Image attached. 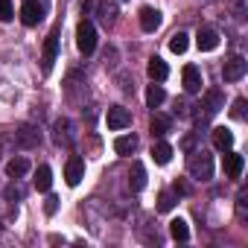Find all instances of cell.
Returning <instances> with one entry per match:
<instances>
[{
  "mask_svg": "<svg viewBox=\"0 0 248 248\" xmlns=\"http://www.w3.org/2000/svg\"><path fill=\"white\" fill-rule=\"evenodd\" d=\"M187 172L196 181H210V175H213V158L204 149H190V155H187Z\"/></svg>",
  "mask_w": 248,
  "mask_h": 248,
  "instance_id": "1",
  "label": "cell"
},
{
  "mask_svg": "<svg viewBox=\"0 0 248 248\" xmlns=\"http://www.w3.org/2000/svg\"><path fill=\"white\" fill-rule=\"evenodd\" d=\"M73 140H76L73 123H70L67 117H59V120L53 123V143H56V146H62V149H70V146H73Z\"/></svg>",
  "mask_w": 248,
  "mask_h": 248,
  "instance_id": "2",
  "label": "cell"
},
{
  "mask_svg": "<svg viewBox=\"0 0 248 248\" xmlns=\"http://www.w3.org/2000/svg\"><path fill=\"white\" fill-rule=\"evenodd\" d=\"M76 47H79L82 56H91V53L96 50V30H93L91 21H82V24L76 27Z\"/></svg>",
  "mask_w": 248,
  "mask_h": 248,
  "instance_id": "3",
  "label": "cell"
},
{
  "mask_svg": "<svg viewBox=\"0 0 248 248\" xmlns=\"http://www.w3.org/2000/svg\"><path fill=\"white\" fill-rule=\"evenodd\" d=\"M105 123H108V129H111V132H120V129L132 126V111H129V108H123V105H111L108 114H105Z\"/></svg>",
  "mask_w": 248,
  "mask_h": 248,
  "instance_id": "4",
  "label": "cell"
},
{
  "mask_svg": "<svg viewBox=\"0 0 248 248\" xmlns=\"http://www.w3.org/2000/svg\"><path fill=\"white\" fill-rule=\"evenodd\" d=\"M12 138H15V146L18 149H35L41 143V132L35 126H18Z\"/></svg>",
  "mask_w": 248,
  "mask_h": 248,
  "instance_id": "5",
  "label": "cell"
},
{
  "mask_svg": "<svg viewBox=\"0 0 248 248\" xmlns=\"http://www.w3.org/2000/svg\"><path fill=\"white\" fill-rule=\"evenodd\" d=\"M56 56H59V27H56V30L47 35V41H44V56H41V70H44V73L53 70Z\"/></svg>",
  "mask_w": 248,
  "mask_h": 248,
  "instance_id": "6",
  "label": "cell"
},
{
  "mask_svg": "<svg viewBox=\"0 0 248 248\" xmlns=\"http://www.w3.org/2000/svg\"><path fill=\"white\" fill-rule=\"evenodd\" d=\"M245 70H248V62H245L242 56H233V59L225 62V67H222V79H225V82H239V79L245 76Z\"/></svg>",
  "mask_w": 248,
  "mask_h": 248,
  "instance_id": "7",
  "label": "cell"
},
{
  "mask_svg": "<svg viewBox=\"0 0 248 248\" xmlns=\"http://www.w3.org/2000/svg\"><path fill=\"white\" fill-rule=\"evenodd\" d=\"M64 178H67V184H70V187H76V184L85 178V161H82L79 155H70V158H67V167H64Z\"/></svg>",
  "mask_w": 248,
  "mask_h": 248,
  "instance_id": "8",
  "label": "cell"
},
{
  "mask_svg": "<svg viewBox=\"0 0 248 248\" xmlns=\"http://www.w3.org/2000/svg\"><path fill=\"white\" fill-rule=\"evenodd\" d=\"M181 79H184V91H187V93H199L202 85H204V82H202V70H199L196 64H187L184 73H181Z\"/></svg>",
  "mask_w": 248,
  "mask_h": 248,
  "instance_id": "9",
  "label": "cell"
},
{
  "mask_svg": "<svg viewBox=\"0 0 248 248\" xmlns=\"http://www.w3.org/2000/svg\"><path fill=\"white\" fill-rule=\"evenodd\" d=\"M41 18H44L41 3H38V0H27L24 9H21V21H24L27 27H35V24H41Z\"/></svg>",
  "mask_w": 248,
  "mask_h": 248,
  "instance_id": "10",
  "label": "cell"
},
{
  "mask_svg": "<svg viewBox=\"0 0 248 248\" xmlns=\"http://www.w3.org/2000/svg\"><path fill=\"white\" fill-rule=\"evenodd\" d=\"M196 44H199V50H202V53H210V50H216V47H219V32H216V30H210V27H204V30H199Z\"/></svg>",
  "mask_w": 248,
  "mask_h": 248,
  "instance_id": "11",
  "label": "cell"
},
{
  "mask_svg": "<svg viewBox=\"0 0 248 248\" xmlns=\"http://www.w3.org/2000/svg\"><path fill=\"white\" fill-rule=\"evenodd\" d=\"M93 9H96V18H99V24H102L105 30L117 24V15H120V12H117V3H96Z\"/></svg>",
  "mask_w": 248,
  "mask_h": 248,
  "instance_id": "12",
  "label": "cell"
},
{
  "mask_svg": "<svg viewBox=\"0 0 248 248\" xmlns=\"http://www.w3.org/2000/svg\"><path fill=\"white\" fill-rule=\"evenodd\" d=\"M161 21H164V18H161L158 9H152V6H143V9H140V27H143L146 32H155V30L161 27Z\"/></svg>",
  "mask_w": 248,
  "mask_h": 248,
  "instance_id": "13",
  "label": "cell"
},
{
  "mask_svg": "<svg viewBox=\"0 0 248 248\" xmlns=\"http://www.w3.org/2000/svg\"><path fill=\"white\" fill-rule=\"evenodd\" d=\"M143 187H146V170H143L140 161H135L132 164V172H129V190L132 193H140Z\"/></svg>",
  "mask_w": 248,
  "mask_h": 248,
  "instance_id": "14",
  "label": "cell"
},
{
  "mask_svg": "<svg viewBox=\"0 0 248 248\" xmlns=\"http://www.w3.org/2000/svg\"><path fill=\"white\" fill-rule=\"evenodd\" d=\"M170 129H172V120L167 114H152V123H149L152 138H164V135H170Z\"/></svg>",
  "mask_w": 248,
  "mask_h": 248,
  "instance_id": "15",
  "label": "cell"
},
{
  "mask_svg": "<svg viewBox=\"0 0 248 248\" xmlns=\"http://www.w3.org/2000/svg\"><path fill=\"white\" fill-rule=\"evenodd\" d=\"M114 152L123 155V158L135 155V152H138V138H135V135H123V138H117V140H114Z\"/></svg>",
  "mask_w": 248,
  "mask_h": 248,
  "instance_id": "16",
  "label": "cell"
},
{
  "mask_svg": "<svg viewBox=\"0 0 248 248\" xmlns=\"http://www.w3.org/2000/svg\"><path fill=\"white\" fill-rule=\"evenodd\" d=\"M242 167H245V161H242V155H236V152H225V172H228V178H239L242 175Z\"/></svg>",
  "mask_w": 248,
  "mask_h": 248,
  "instance_id": "17",
  "label": "cell"
},
{
  "mask_svg": "<svg viewBox=\"0 0 248 248\" xmlns=\"http://www.w3.org/2000/svg\"><path fill=\"white\" fill-rule=\"evenodd\" d=\"M146 70H149V79H152V82H164V79L170 76L167 62H164V59H158V56H155V59H149V67H146Z\"/></svg>",
  "mask_w": 248,
  "mask_h": 248,
  "instance_id": "18",
  "label": "cell"
},
{
  "mask_svg": "<svg viewBox=\"0 0 248 248\" xmlns=\"http://www.w3.org/2000/svg\"><path fill=\"white\" fill-rule=\"evenodd\" d=\"M213 146L219 149V152H228L231 146H233V135L225 129V126H219V129H213Z\"/></svg>",
  "mask_w": 248,
  "mask_h": 248,
  "instance_id": "19",
  "label": "cell"
},
{
  "mask_svg": "<svg viewBox=\"0 0 248 248\" xmlns=\"http://www.w3.org/2000/svg\"><path fill=\"white\" fill-rule=\"evenodd\" d=\"M50 184H53V170H50L47 164H41V167L35 170V190H38V193H47Z\"/></svg>",
  "mask_w": 248,
  "mask_h": 248,
  "instance_id": "20",
  "label": "cell"
},
{
  "mask_svg": "<svg viewBox=\"0 0 248 248\" xmlns=\"http://www.w3.org/2000/svg\"><path fill=\"white\" fill-rule=\"evenodd\" d=\"M30 172V161L27 158H12L9 164H6V175L9 178H24Z\"/></svg>",
  "mask_w": 248,
  "mask_h": 248,
  "instance_id": "21",
  "label": "cell"
},
{
  "mask_svg": "<svg viewBox=\"0 0 248 248\" xmlns=\"http://www.w3.org/2000/svg\"><path fill=\"white\" fill-rule=\"evenodd\" d=\"M27 199V184L21 181V178H12V184L6 187V202H24Z\"/></svg>",
  "mask_w": 248,
  "mask_h": 248,
  "instance_id": "22",
  "label": "cell"
},
{
  "mask_svg": "<svg viewBox=\"0 0 248 248\" xmlns=\"http://www.w3.org/2000/svg\"><path fill=\"white\" fill-rule=\"evenodd\" d=\"M152 158H155V164H170V158H172V146H170L167 140L158 138V143L152 146Z\"/></svg>",
  "mask_w": 248,
  "mask_h": 248,
  "instance_id": "23",
  "label": "cell"
},
{
  "mask_svg": "<svg viewBox=\"0 0 248 248\" xmlns=\"http://www.w3.org/2000/svg\"><path fill=\"white\" fill-rule=\"evenodd\" d=\"M170 233H172V239H178V242L190 239V228H187L184 219H172V222H170Z\"/></svg>",
  "mask_w": 248,
  "mask_h": 248,
  "instance_id": "24",
  "label": "cell"
},
{
  "mask_svg": "<svg viewBox=\"0 0 248 248\" xmlns=\"http://www.w3.org/2000/svg\"><path fill=\"white\" fill-rule=\"evenodd\" d=\"M187 47H190V35H187V32H175V35L170 38V50H172V53L181 56V53H187Z\"/></svg>",
  "mask_w": 248,
  "mask_h": 248,
  "instance_id": "25",
  "label": "cell"
},
{
  "mask_svg": "<svg viewBox=\"0 0 248 248\" xmlns=\"http://www.w3.org/2000/svg\"><path fill=\"white\" fill-rule=\"evenodd\" d=\"M164 99H167L164 88H161V85H149V91H146V105H149V108H158Z\"/></svg>",
  "mask_w": 248,
  "mask_h": 248,
  "instance_id": "26",
  "label": "cell"
},
{
  "mask_svg": "<svg viewBox=\"0 0 248 248\" xmlns=\"http://www.w3.org/2000/svg\"><path fill=\"white\" fill-rule=\"evenodd\" d=\"M175 207V193H170V190H164L161 196H158V210H164V213H170Z\"/></svg>",
  "mask_w": 248,
  "mask_h": 248,
  "instance_id": "27",
  "label": "cell"
},
{
  "mask_svg": "<svg viewBox=\"0 0 248 248\" xmlns=\"http://www.w3.org/2000/svg\"><path fill=\"white\" fill-rule=\"evenodd\" d=\"M245 202H248V196H245V193H239V196H236V216H239L242 222L248 219V210H245Z\"/></svg>",
  "mask_w": 248,
  "mask_h": 248,
  "instance_id": "28",
  "label": "cell"
},
{
  "mask_svg": "<svg viewBox=\"0 0 248 248\" xmlns=\"http://www.w3.org/2000/svg\"><path fill=\"white\" fill-rule=\"evenodd\" d=\"M231 114L236 117V120H245V99L239 96V99H233V108H231Z\"/></svg>",
  "mask_w": 248,
  "mask_h": 248,
  "instance_id": "29",
  "label": "cell"
},
{
  "mask_svg": "<svg viewBox=\"0 0 248 248\" xmlns=\"http://www.w3.org/2000/svg\"><path fill=\"white\" fill-rule=\"evenodd\" d=\"M12 3H9V0H0V21H12Z\"/></svg>",
  "mask_w": 248,
  "mask_h": 248,
  "instance_id": "30",
  "label": "cell"
},
{
  "mask_svg": "<svg viewBox=\"0 0 248 248\" xmlns=\"http://www.w3.org/2000/svg\"><path fill=\"white\" fill-rule=\"evenodd\" d=\"M190 108H193V105H190L187 99H178V102H175V114H181V117H190V114H193Z\"/></svg>",
  "mask_w": 248,
  "mask_h": 248,
  "instance_id": "31",
  "label": "cell"
},
{
  "mask_svg": "<svg viewBox=\"0 0 248 248\" xmlns=\"http://www.w3.org/2000/svg\"><path fill=\"white\" fill-rule=\"evenodd\" d=\"M44 210H47V213L53 216V213L59 210V199H56V196H47V204H44Z\"/></svg>",
  "mask_w": 248,
  "mask_h": 248,
  "instance_id": "32",
  "label": "cell"
},
{
  "mask_svg": "<svg viewBox=\"0 0 248 248\" xmlns=\"http://www.w3.org/2000/svg\"><path fill=\"white\" fill-rule=\"evenodd\" d=\"M172 193H175V196H187V193H190V187H187V181H175V187H172Z\"/></svg>",
  "mask_w": 248,
  "mask_h": 248,
  "instance_id": "33",
  "label": "cell"
},
{
  "mask_svg": "<svg viewBox=\"0 0 248 248\" xmlns=\"http://www.w3.org/2000/svg\"><path fill=\"white\" fill-rule=\"evenodd\" d=\"M196 138H199V135H187V138L181 140V149H184V152H190V149H193V143H196Z\"/></svg>",
  "mask_w": 248,
  "mask_h": 248,
  "instance_id": "34",
  "label": "cell"
},
{
  "mask_svg": "<svg viewBox=\"0 0 248 248\" xmlns=\"http://www.w3.org/2000/svg\"><path fill=\"white\" fill-rule=\"evenodd\" d=\"M233 3H236V9H242V3H245V0H233Z\"/></svg>",
  "mask_w": 248,
  "mask_h": 248,
  "instance_id": "35",
  "label": "cell"
},
{
  "mask_svg": "<svg viewBox=\"0 0 248 248\" xmlns=\"http://www.w3.org/2000/svg\"><path fill=\"white\" fill-rule=\"evenodd\" d=\"M0 155H3V149H0Z\"/></svg>",
  "mask_w": 248,
  "mask_h": 248,
  "instance_id": "36",
  "label": "cell"
}]
</instances>
